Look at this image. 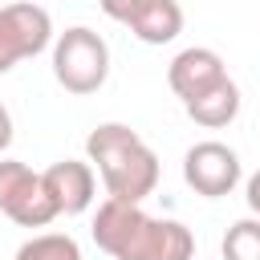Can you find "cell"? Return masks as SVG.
Instances as JSON below:
<instances>
[{"mask_svg":"<svg viewBox=\"0 0 260 260\" xmlns=\"http://www.w3.org/2000/svg\"><path fill=\"white\" fill-rule=\"evenodd\" d=\"M93 244L114 260H195V236L179 219L146 215L142 203L106 199L89 228Z\"/></svg>","mask_w":260,"mask_h":260,"instance_id":"obj_1","label":"cell"},{"mask_svg":"<svg viewBox=\"0 0 260 260\" xmlns=\"http://www.w3.org/2000/svg\"><path fill=\"white\" fill-rule=\"evenodd\" d=\"M85 162L102 179L106 199H122V203H142L146 195H154L158 175H162L158 154L126 122L93 126L85 138Z\"/></svg>","mask_w":260,"mask_h":260,"instance_id":"obj_2","label":"cell"},{"mask_svg":"<svg viewBox=\"0 0 260 260\" xmlns=\"http://www.w3.org/2000/svg\"><path fill=\"white\" fill-rule=\"evenodd\" d=\"M53 77L65 93L89 98L110 77V45L89 24H73L53 37Z\"/></svg>","mask_w":260,"mask_h":260,"instance_id":"obj_3","label":"cell"},{"mask_svg":"<svg viewBox=\"0 0 260 260\" xmlns=\"http://www.w3.org/2000/svg\"><path fill=\"white\" fill-rule=\"evenodd\" d=\"M0 211L20 228H45L57 219L45 175L24 167L20 158H0Z\"/></svg>","mask_w":260,"mask_h":260,"instance_id":"obj_4","label":"cell"},{"mask_svg":"<svg viewBox=\"0 0 260 260\" xmlns=\"http://www.w3.org/2000/svg\"><path fill=\"white\" fill-rule=\"evenodd\" d=\"M49 45H53V16L41 4L16 0L0 8V73L45 53Z\"/></svg>","mask_w":260,"mask_h":260,"instance_id":"obj_5","label":"cell"},{"mask_svg":"<svg viewBox=\"0 0 260 260\" xmlns=\"http://www.w3.org/2000/svg\"><path fill=\"white\" fill-rule=\"evenodd\" d=\"M240 154L228 146V142H215V138H203L195 142L187 154H183V179L195 195L203 199H223L240 187Z\"/></svg>","mask_w":260,"mask_h":260,"instance_id":"obj_6","label":"cell"},{"mask_svg":"<svg viewBox=\"0 0 260 260\" xmlns=\"http://www.w3.org/2000/svg\"><path fill=\"white\" fill-rule=\"evenodd\" d=\"M223 77H228V65H223V57H219L215 49H207V45H191V49L175 53L171 65H167V85H171V93H175L179 102H191V98L207 93V89H211L215 81H223Z\"/></svg>","mask_w":260,"mask_h":260,"instance_id":"obj_7","label":"cell"},{"mask_svg":"<svg viewBox=\"0 0 260 260\" xmlns=\"http://www.w3.org/2000/svg\"><path fill=\"white\" fill-rule=\"evenodd\" d=\"M41 175H45V187L53 195L57 215H81V211L93 207V199H98V175H93V167L85 158H61V162H53Z\"/></svg>","mask_w":260,"mask_h":260,"instance_id":"obj_8","label":"cell"},{"mask_svg":"<svg viewBox=\"0 0 260 260\" xmlns=\"http://www.w3.org/2000/svg\"><path fill=\"white\" fill-rule=\"evenodd\" d=\"M240 85L232 81V77H223V81H215L207 93H199V98H191V102H183V110H187V118L195 122V126H203V130H223V126H232L236 118H240Z\"/></svg>","mask_w":260,"mask_h":260,"instance_id":"obj_9","label":"cell"},{"mask_svg":"<svg viewBox=\"0 0 260 260\" xmlns=\"http://www.w3.org/2000/svg\"><path fill=\"white\" fill-rule=\"evenodd\" d=\"M142 45H171L183 32V8L179 0H146L142 12L126 24Z\"/></svg>","mask_w":260,"mask_h":260,"instance_id":"obj_10","label":"cell"},{"mask_svg":"<svg viewBox=\"0 0 260 260\" xmlns=\"http://www.w3.org/2000/svg\"><path fill=\"white\" fill-rule=\"evenodd\" d=\"M12 260H85V256L69 232H41V236L24 240Z\"/></svg>","mask_w":260,"mask_h":260,"instance_id":"obj_11","label":"cell"},{"mask_svg":"<svg viewBox=\"0 0 260 260\" xmlns=\"http://www.w3.org/2000/svg\"><path fill=\"white\" fill-rule=\"evenodd\" d=\"M223 260H260V219L248 215V219H236L219 244Z\"/></svg>","mask_w":260,"mask_h":260,"instance_id":"obj_12","label":"cell"},{"mask_svg":"<svg viewBox=\"0 0 260 260\" xmlns=\"http://www.w3.org/2000/svg\"><path fill=\"white\" fill-rule=\"evenodd\" d=\"M142 4H146V0H98V8H102L114 24H130V20L142 12Z\"/></svg>","mask_w":260,"mask_h":260,"instance_id":"obj_13","label":"cell"},{"mask_svg":"<svg viewBox=\"0 0 260 260\" xmlns=\"http://www.w3.org/2000/svg\"><path fill=\"white\" fill-rule=\"evenodd\" d=\"M244 199H248V211L260 219V171L248 179V187H244Z\"/></svg>","mask_w":260,"mask_h":260,"instance_id":"obj_14","label":"cell"},{"mask_svg":"<svg viewBox=\"0 0 260 260\" xmlns=\"http://www.w3.org/2000/svg\"><path fill=\"white\" fill-rule=\"evenodd\" d=\"M12 146V114H8V106L0 102V154Z\"/></svg>","mask_w":260,"mask_h":260,"instance_id":"obj_15","label":"cell"}]
</instances>
